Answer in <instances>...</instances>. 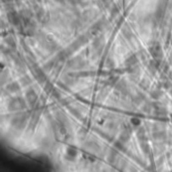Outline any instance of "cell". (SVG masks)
Masks as SVG:
<instances>
[{"label": "cell", "instance_id": "obj_1", "mask_svg": "<svg viewBox=\"0 0 172 172\" xmlns=\"http://www.w3.org/2000/svg\"><path fill=\"white\" fill-rule=\"evenodd\" d=\"M28 115L27 112H19L16 115H14L12 120H11V126L14 129H17V130H22L25 128L27 124V120H28Z\"/></svg>", "mask_w": 172, "mask_h": 172}, {"label": "cell", "instance_id": "obj_2", "mask_svg": "<svg viewBox=\"0 0 172 172\" xmlns=\"http://www.w3.org/2000/svg\"><path fill=\"white\" fill-rule=\"evenodd\" d=\"M26 109V102L22 97H16L9 101L8 103V110L11 112H15V111H21Z\"/></svg>", "mask_w": 172, "mask_h": 172}, {"label": "cell", "instance_id": "obj_3", "mask_svg": "<svg viewBox=\"0 0 172 172\" xmlns=\"http://www.w3.org/2000/svg\"><path fill=\"white\" fill-rule=\"evenodd\" d=\"M125 65L130 75H136L139 72L138 58L136 55H130L125 62Z\"/></svg>", "mask_w": 172, "mask_h": 172}, {"label": "cell", "instance_id": "obj_4", "mask_svg": "<svg viewBox=\"0 0 172 172\" xmlns=\"http://www.w3.org/2000/svg\"><path fill=\"white\" fill-rule=\"evenodd\" d=\"M149 51L151 53V55L153 56V58L158 60V62H160L162 60V58H163V50H162L161 45H160L158 42L153 43V45L150 46Z\"/></svg>", "mask_w": 172, "mask_h": 172}, {"label": "cell", "instance_id": "obj_5", "mask_svg": "<svg viewBox=\"0 0 172 172\" xmlns=\"http://www.w3.org/2000/svg\"><path fill=\"white\" fill-rule=\"evenodd\" d=\"M25 99H26V102L28 103L29 106H34L36 104L37 100H38V95L36 94V92L33 89H29L25 93Z\"/></svg>", "mask_w": 172, "mask_h": 172}, {"label": "cell", "instance_id": "obj_6", "mask_svg": "<svg viewBox=\"0 0 172 172\" xmlns=\"http://www.w3.org/2000/svg\"><path fill=\"white\" fill-rule=\"evenodd\" d=\"M130 137H131V131L129 130V129H124V130L121 132V134H120L119 140L126 144V143L129 141Z\"/></svg>", "mask_w": 172, "mask_h": 172}, {"label": "cell", "instance_id": "obj_7", "mask_svg": "<svg viewBox=\"0 0 172 172\" xmlns=\"http://www.w3.org/2000/svg\"><path fill=\"white\" fill-rule=\"evenodd\" d=\"M8 20L13 25H18L20 23V17L15 12H10L8 14Z\"/></svg>", "mask_w": 172, "mask_h": 172}, {"label": "cell", "instance_id": "obj_8", "mask_svg": "<svg viewBox=\"0 0 172 172\" xmlns=\"http://www.w3.org/2000/svg\"><path fill=\"white\" fill-rule=\"evenodd\" d=\"M115 87H116V90L117 91H119L121 94H125L127 93V83L125 81H119L117 82V84L115 85Z\"/></svg>", "mask_w": 172, "mask_h": 172}, {"label": "cell", "instance_id": "obj_9", "mask_svg": "<svg viewBox=\"0 0 172 172\" xmlns=\"http://www.w3.org/2000/svg\"><path fill=\"white\" fill-rule=\"evenodd\" d=\"M19 89H20L19 84L16 83V82H11V83L7 85V87H6V90L9 93H16V92L19 91Z\"/></svg>", "mask_w": 172, "mask_h": 172}, {"label": "cell", "instance_id": "obj_10", "mask_svg": "<svg viewBox=\"0 0 172 172\" xmlns=\"http://www.w3.org/2000/svg\"><path fill=\"white\" fill-rule=\"evenodd\" d=\"M159 63L160 62H158V60H156L153 58L152 60H150L149 62V65H148V70H149L151 72H157V70H158V68H159Z\"/></svg>", "mask_w": 172, "mask_h": 172}, {"label": "cell", "instance_id": "obj_11", "mask_svg": "<svg viewBox=\"0 0 172 172\" xmlns=\"http://www.w3.org/2000/svg\"><path fill=\"white\" fill-rule=\"evenodd\" d=\"M34 76H35L36 80L39 82V83H42V82H44V80L46 79V76H45V74H44V72H43V70H39V69L35 70Z\"/></svg>", "mask_w": 172, "mask_h": 172}, {"label": "cell", "instance_id": "obj_12", "mask_svg": "<svg viewBox=\"0 0 172 172\" xmlns=\"http://www.w3.org/2000/svg\"><path fill=\"white\" fill-rule=\"evenodd\" d=\"M153 138L156 139V140H164V139L166 138V133L165 131L163 130H156L154 131V133H153Z\"/></svg>", "mask_w": 172, "mask_h": 172}, {"label": "cell", "instance_id": "obj_13", "mask_svg": "<svg viewBox=\"0 0 172 172\" xmlns=\"http://www.w3.org/2000/svg\"><path fill=\"white\" fill-rule=\"evenodd\" d=\"M145 100V97L143 96V94H138V96L136 95L135 97H134L133 101L135 104H137V105H140V104H142L143 102H144Z\"/></svg>", "mask_w": 172, "mask_h": 172}, {"label": "cell", "instance_id": "obj_14", "mask_svg": "<svg viewBox=\"0 0 172 172\" xmlns=\"http://www.w3.org/2000/svg\"><path fill=\"white\" fill-rule=\"evenodd\" d=\"M150 95H151V97L153 99H155V100H158L160 97L162 96V92L160 91L159 89H154L151 92V93H150Z\"/></svg>", "mask_w": 172, "mask_h": 172}, {"label": "cell", "instance_id": "obj_15", "mask_svg": "<svg viewBox=\"0 0 172 172\" xmlns=\"http://www.w3.org/2000/svg\"><path fill=\"white\" fill-rule=\"evenodd\" d=\"M137 137L141 142L145 140V130L143 128H139L137 131Z\"/></svg>", "mask_w": 172, "mask_h": 172}, {"label": "cell", "instance_id": "obj_16", "mask_svg": "<svg viewBox=\"0 0 172 172\" xmlns=\"http://www.w3.org/2000/svg\"><path fill=\"white\" fill-rule=\"evenodd\" d=\"M5 41H6V43L8 44V46H10V48H15L16 42H15V39H14L12 36H8Z\"/></svg>", "mask_w": 172, "mask_h": 172}, {"label": "cell", "instance_id": "obj_17", "mask_svg": "<svg viewBox=\"0 0 172 172\" xmlns=\"http://www.w3.org/2000/svg\"><path fill=\"white\" fill-rule=\"evenodd\" d=\"M67 154L69 155V156H70V157H76L77 150L75 149V148H72V147H69L67 149Z\"/></svg>", "mask_w": 172, "mask_h": 172}, {"label": "cell", "instance_id": "obj_18", "mask_svg": "<svg viewBox=\"0 0 172 172\" xmlns=\"http://www.w3.org/2000/svg\"><path fill=\"white\" fill-rule=\"evenodd\" d=\"M141 149L144 153H149L150 152V146L147 144V143H142L141 145Z\"/></svg>", "mask_w": 172, "mask_h": 172}, {"label": "cell", "instance_id": "obj_19", "mask_svg": "<svg viewBox=\"0 0 172 172\" xmlns=\"http://www.w3.org/2000/svg\"><path fill=\"white\" fill-rule=\"evenodd\" d=\"M44 90H45L46 93L49 94L51 91H53V84L49 83V82H48V83H46V85H45V88H44Z\"/></svg>", "mask_w": 172, "mask_h": 172}, {"label": "cell", "instance_id": "obj_20", "mask_svg": "<svg viewBox=\"0 0 172 172\" xmlns=\"http://www.w3.org/2000/svg\"><path fill=\"white\" fill-rule=\"evenodd\" d=\"M123 35L125 37H127V38H130V37L132 36V32L130 29H126V28H124L123 29Z\"/></svg>", "mask_w": 172, "mask_h": 172}, {"label": "cell", "instance_id": "obj_21", "mask_svg": "<svg viewBox=\"0 0 172 172\" xmlns=\"http://www.w3.org/2000/svg\"><path fill=\"white\" fill-rule=\"evenodd\" d=\"M131 123L133 124V126H138V125H140V120L138 118H132Z\"/></svg>", "mask_w": 172, "mask_h": 172}, {"label": "cell", "instance_id": "obj_22", "mask_svg": "<svg viewBox=\"0 0 172 172\" xmlns=\"http://www.w3.org/2000/svg\"><path fill=\"white\" fill-rule=\"evenodd\" d=\"M140 86H141V87H143V89H147L148 87H149V82L146 81V80H145V81L143 80L142 83L140 84Z\"/></svg>", "mask_w": 172, "mask_h": 172}, {"label": "cell", "instance_id": "obj_23", "mask_svg": "<svg viewBox=\"0 0 172 172\" xmlns=\"http://www.w3.org/2000/svg\"><path fill=\"white\" fill-rule=\"evenodd\" d=\"M169 93H170V95H171V97H172V88L169 90Z\"/></svg>", "mask_w": 172, "mask_h": 172}]
</instances>
